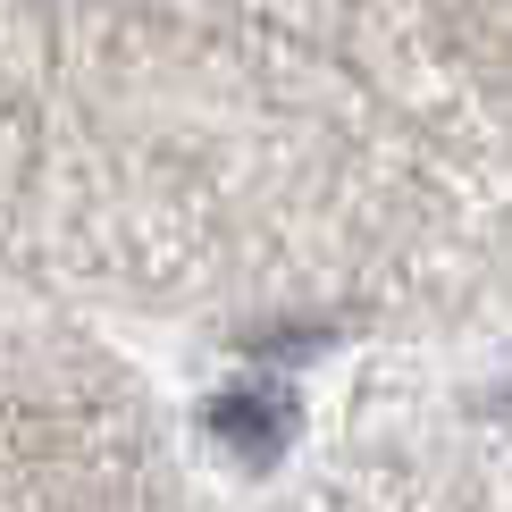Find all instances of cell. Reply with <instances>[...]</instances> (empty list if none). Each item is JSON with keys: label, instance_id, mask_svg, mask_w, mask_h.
I'll use <instances>...</instances> for the list:
<instances>
[{"label": "cell", "instance_id": "cell-1", "mask_svg": "<svg viewBox=\"0 0 512 512\" xmlns=\"http://www.w3.org/2000/svg\"><path fill=\"white\" fill-rule=\"evenodd\" d=\"M202 429L227 445V454L244 462V471H269L277 454H286V437H294V395L277 387V378H261V387H219L210 395V412H202Z\"/></svg>", "mask_w": 512, "mask_h": 512}]
</instances>
